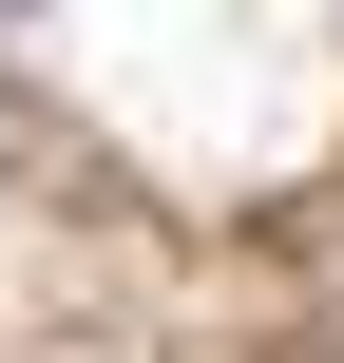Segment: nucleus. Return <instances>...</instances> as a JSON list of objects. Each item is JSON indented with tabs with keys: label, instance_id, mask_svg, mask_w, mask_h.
<instances>
[{
	"label": "nucleus",
	"instance_id": "obj_1",
	"mask_svg": "<svg viewBox=\"0 0 344 363\" xmlns=\"http://www.w3.org/2000/svg\"><path fill=\"white\" fill-rule=\"evenodd\" d=\"M0 19H38V0H0Z\"/></svg>",
	"mask_w": 344,
	"mask_h": 363
}]
</instances>
